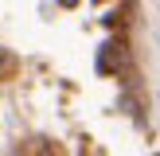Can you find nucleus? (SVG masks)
I'll use <instances>...</instances> for the list:
<instances>
[{
  "instance_id": "obj_1",
  "label": "nucleus",
  "mask_w": 160,
  "mask_h": 156,
  "mask_svg": "<svg viewBox=\"0 0 160 156\" xmlns=\"http://www.w3.org/2000/svg\"><path fill=\"white\" fill-rule=\"evenodd\" d=\"M117 66H125V43H102V51H98V70H102V74H113Z\"/></svg>"
},
{
  "instance_id": "obj_2",
  "label": "nucleus",
  "mask_w": 160,
  "mask_h": 156,
  "mask_svg": "<svg viewBox=\"0 0 160 156\" xmlns=\"http://www.w3.org/2000/svg\"><path fill=\"white\" fill-rule=\"evenodd\" d=\"M12 70H16V55L0 47V78H8V74H12Z\"/></svg>"
},
{
  "instance_id": "obj_3",
  "label": "nucleus",
  "mask_w": 160,
  "mask_h": 156,
  "mask_svg": "<svg viewBox=\"0 0 160 156\" xmlns=\"http://www.w3.org/2000/svg\"><path fill=\"white\" fill-rule=\"evenodd\" d=\"M59 8H78V0H59Z\"/></svg>"
},
{
  "instance_id": "obj_4",
  "label": "nucleus",
  "mask_w": 160,
  "mask_h": 156,
  "mask_svg": "<svg viewBox=\"0 0 160 156\" xmlns=\"http://www.w3.org/2000/svg\"><path fill=\"white\" fill-rule=\"evenodd\" d=\"M94 4H106V0H94Z\"/></svg>"
}]
</instances>
